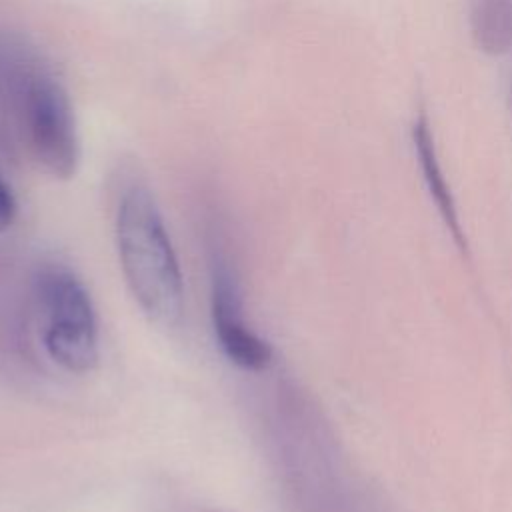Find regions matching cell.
Segmentation results:
<instances>
[{"instance_id":"obj_6","label":"cell","mask_w":512,"mask_h":512,"mask_svg":"<svg viewBox=\"0 0 512 512\" xmlns=\"http://www.w3.org/2000/svg\"><path fill=\"white\" fill-rule=\"evenodd\" d=\"M16 218V198L0 176V230H6Z\"/></svg>"},{"instance_id":"obj_3","label":"cell","mask_w":512,"mask_h":512,"mask_svg":"<svg viewBox=\"0 0 512 512\" xmlns=\"http://www.w3.org/2000/svg\"><path fill=\"white\" fill-rule=\"evenodd\" d=\"M30 138L38 162L56 178L76 172L80 148L74 112L64 88L50 80H36L28 98Z\"/></svg>"},{"instance_id":"obj_2","label":"cell","mask_w":512,"mask_h":512,"mask_svg":"<svg viewBox=\"0 0 512 512\" xmlns=\"http://www.w3.org/2000/svg\"><path fill=\"white\" fill-rule=\"evenodd\" d=\"M42 344L54 364L70 374H88L98 364V322L82 280L64 266L40 272Z\"/></svg>"},{"instance_id":"obj_5","label":"cell","mask_w":512,"mask_h":512,"mask_svg":"<svg viewBox=\"0 0 512 512\" xmlns=\"http://www.w3.org/2000/svg\"><path fill=\"white\" fill-rule=\"evenodd\" d=\"M416 146H418V156H420V162H422V168H424L428 186H430V190H432V194H434V198H436V204L440 206V212L444 214V218H446V222L450 224V228L454 230V236H460L458 222H456V214H454V206H452L450 194H448V190H446L444 178H442V174H440L438 162H436V158H434L432 138H430V132H428V126H426V120H424V118L416 124Z\"/></svg>"},{"instance_id":"obj_4","label":"cell","mask_w":512,"mask_h":512,"mask_svg":"<svg viewBox=\"0 0 512 512\" xmlns=\"http://www.w3.org/2000/svg\"><path fill=\"white\" fill-rule=\"evenodd\" d=\"M210 316L216 342L234 366L258 372L270 364L272 348L246 324L238 288L224 268H218L212 280Z\"/></svg>"},{"instance_id":"obj_1","label":"cell","mask_w":512,"mask_h":512,"mask_svg":"<svg viewBox=\"0 0 512 512\" xmlns=\"http://www.w3.org/2000/svg\"><path fill=\"white\" fill-rule=\"evenodd\" d=\"M116 248L124 280L140 310L160 326L176 324L184 304L182 272L158 204L146 188H132L122 196Z\"/></svg>"}]
</instances>
